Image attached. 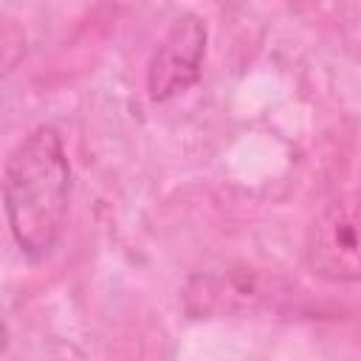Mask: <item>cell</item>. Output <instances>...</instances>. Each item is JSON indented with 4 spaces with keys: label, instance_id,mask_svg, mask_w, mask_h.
Instances as JSON below:
<instances>
[{
    "label": "cell",
    "instance_id": "1",
    "mask_svg": "<svg viewBox=\"0 0 361 361\" xmlns=\"http://www.w3.org/2000/svg\"><path fill=\"white\" fill-rule=\"evenodd\" d=\"M71 203V164L62 135L34 127L6 158L3 206L17 248L31 259H45L62 231Z\"/></svg>",
    "mask_w": 361,
    "mask_h": 361
},
{
    "label": "cell",
    "instance_id": "2",
    "mask_svg": "<svg viewBox=\"0 0 361 361\" xmlns=\"http://www.w3.org/2000/svg\"><path fill=\"white\" fill-rule=\"evenodd\" d=\"M206 54V25L197 14H180L155 45L147 68V90L152 102H166L189 90L200 79Z\"/></svg>",
    "mask_w": 361,
    "mask_h": 361
},
{
    "label": "cell",
    "instance_id": "3",
    "mask_svg": "<svg viewBox=\"0 0 361 361\" xmlns=\"http://www.w3.org/2000/svg\"><path fill=\"white\" fill-rule=\"evenodd\" d=\"M355 223H358L355 192L338 195L333 203L324 206V212L313 223V243H310L307 254H310V265L322 276L338 279V282L358 279Z\"/></svg>",
    "mask_w": 361,
    "mask_h": 361
},
{
    "label": "cell",
    "instance_id": "4",
    "mask_svg": "<svg viewBox=\"0 0 361 361\" xmlns=\"http://www.w3.org/2000/svg\"><path fill=\"white\" fill-rule=\"evenodd\" d=\"M6 344H8V330H6V324L0 322V353L6 350Z\"/></svg>",
    "mask_w": 361,
    "mask_h": 361
}]
</instances>
